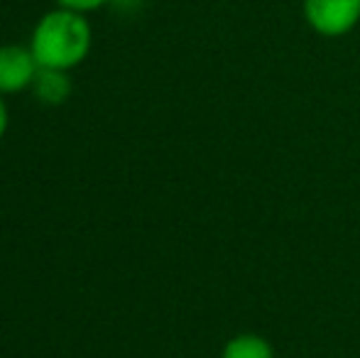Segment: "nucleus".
<instances>
[{
    "mask_svg": "<svg viewBox=\"0 0 360 358\" xmlns=\"http://www.w3.org/2000/svg\"><path fill=\"white\" fill-rule=\"evenodd\" d=\"M221 358H272V346L262 336L240 334L228 341Z\"/></svg>",
    "mask_w": 360,
    "mask_h": 358,
    "instance_id": "obj_5",
    "label": "nucleus"
},
{
    "mask_svg": "<svg viewBox=\"0 0 360 358\" xmlns=\"http://www.w3.org/2000/svg\"><path fill=\"white\" fill-rule=\"evenodd\" d=\"M307 25L319 37H343L360 23V0H302Z\"/></svg>",
    "mask_w": 360,
    "mask_h": 358,
    "instance_id": "obj_2",
    "label": "nucleus"
},
{
    "mask_svg": "<svg viewBox=\"0 0 360 358\" xmlns=\"http://www.w3.org/2000/svg\"><path fill=\"white\" fill-rule=\"evenodd\" d=\"M54 8H64V10H74V13L81 15H91L96 10L110 5V0H52Z\"/></svg>",
    "mask_w": 360,
    "mask_h": 358,
    "instance_id": "obj_6",
    "label": "nucleus"
},
{
    "mask_svg": "<svg viewBox=\"0 0 360 358\" xmlns=\"http://www.w3.org/2000/svg\"><path fill=\"white\" fill-rule=\"evenodd\" d=\"M27 47L32 49L42 69L72 72L86 62L94 47V27L89 23V15L52 8L37 20Z\"/></svg>",
    "mask_w": 360,
    "mask_h": 358,
    "instance_id": "obj_1",
    "label": "nucleus"
},
{
    "mask_svg": "<svg viewBox=\"0 0 360 358\" xmlns=\"http://www.w3.org/2000/svg\"><path fill=\"white\" fill-rule=\"evenodd\" d=\"M74 91L72 84V72L64 69H42L39 67L37 77L32 84V94L37 96L39 103L44 106H62L69 101Z\"/></svg>",
    "mask_w": 360,
    "mask_h": 358,
    "instance_id": "obj_4",
    "label": "nucleus"
},
{
    "mask_svg": "<svg viewBox=\"0 0 360 358\" xmlns=\"http://www.w3.org/2000/svg\"><path fill=\"white\" fill-rule=\"evenodd\" d=\"M39 64L32 49L22 44H3L0 47V96L22 94L32 89Z\"/></svg>",
    "mask_w": 360,
    "mask_h": 358,
    "instance_id": "obj_3",
    "label": "nucleus"
},
{
    "mask_svg": "<svg viewBox=\"0 0 360 358\" xmlns=\"http://www.w3.org/2000/svg\"><path fill=\"white\" fill-rule=\"evenodd\" d=\"M8 123H10L8 106H5V98H3V96H0V140H3L5 130H8Z\"/></svg>",
    "mask_w": 360,
    "mask_h": 358,
    "instance_id": "obj_7",
    "label": "nucleus"
}]
</instances>
